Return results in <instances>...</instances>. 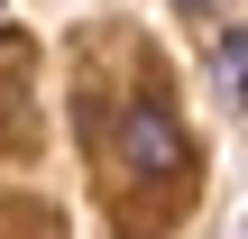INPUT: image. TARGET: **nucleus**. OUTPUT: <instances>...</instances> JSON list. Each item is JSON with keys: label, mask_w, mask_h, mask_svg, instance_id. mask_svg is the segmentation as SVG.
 Returning a JSON list of instances; mask_svg holds the SVG:
<instances>
[{"label": "nucleus", "mask_w": 248, "mask_h": 239, "mask_svg": "<svg viewBox=\"0 0 248 239\" xmlns=\"http://www.w3.org/2000/svg\"><path fill=\"white\" fill-rule=\"evenodd\" d=\"M175 9H193V18H212V9H221V0H175Z\"/></svg>", "instance_id": "obj_3"}, {"label": "nucleus", "mask_w": 248, "mask_h": 239, "mask_svg": "<svg viewBox=\"0 0 248 239\" xmlns=\"http://www.w3.org/2000/svg\"><path fill=\"white\" fill-rule=\"evenodd\" d=\"M212 83H221V92H230V101L248 111V28H230V37H212Z\"/></svg>", "instance_id": "obj_2"}, {"label": "nucleus", "mask_w": 248, "mask_h": 239, "mask_svg": "<svg viewBox=\"0 0 248 239\" xmlns=\"http://www.w3.org/2000/svg\"><path fill=\"white\" fill-rule=\"evenodd\" d=\"M101 203L120 212V221H166V212H184V193H193V138H184V120L156 101V92H138V101H120L110 120H101Z\"/></svg>", "instance_id": "obj_1"}]
</instances>
